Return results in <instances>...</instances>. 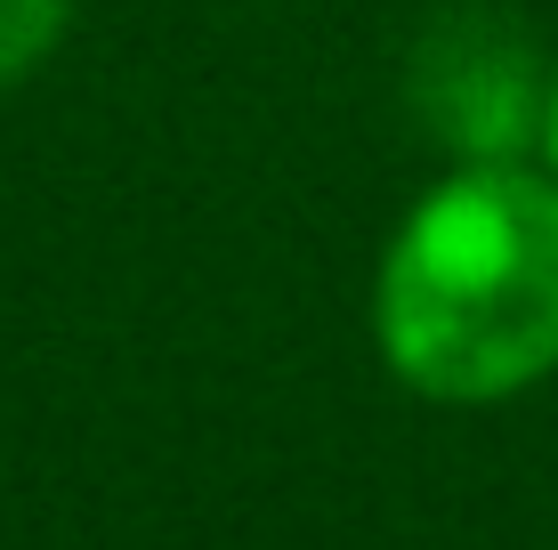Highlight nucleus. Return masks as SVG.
I'll return each instance as SVG.
<instances>
[{
    "label": "nucleus",
    "instance_id": "1",
    "mask_svg": "<svg viewBox=\"0 0 558 550\" xmlns=\"http://www.w3.org/2000/svg\"><path fill=\"white\" fill-rule=\"evenodd\" d=\"M397 381L446 405H494L558 372V179L461 162L405 211L373 292Z\"/></svg>",
    "mask_w": 558,
    "mask_h": 550
},
{
    "label": "nucleus",
    "instance_id": "2",
    "mask_svg": "<svg viewBox=\"0 0 558 550\" xmlns=\"http://www.w3.org/2000/svg\"><path fill=\"white\" fill-rule=\"evenodd\" d=\"M413 113L461 162H518L543 146L550 65L534 33L502 9H446L413 49Z\"/></svg>",
    "mask_w": 558,
    "mask_h": 550
},
{
    "label": "nucleus",
    "instance_id": "3",
    "mask_svg": "<svg viewBox=\"0 0 558 550\" xmlns=\"http://www.w3.org/2000/svg\"><path fill=\"white\" fill-rule=\"evenodd\" d=\"M65 16H73V0H0V89H16L65 41Z\"/></svg>",
    "mask_w": 558,
    "mask_h": 550
},
{
    "label": "nucleus",
    "instance_id": "4",
    "mask_svg": "<svg viewBox=\"0 0 558 550\" xmlns=\"http://www.w3.org/2000/svg\"><path fill=\"white\" fill-rule=\"evenodd\" d=\"M543 155H550V179H558V65H550V106H543Z\"/></svg>",
    "mask_w": 558,
    "mask_h": 550
}]
</instances>
